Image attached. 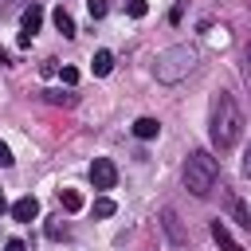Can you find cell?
Returning a JSON list of instances; mask_svg holds the SVG:
<instances>
[{
	"instance_id": "cell-1",
	"label": "cell",
	"mask_w": 251,
	"mask_h": 251,
	"mask_svg": "<svg viewBox=\"0 0 251 251\" xmlns=\"http://www.w3.org/2000/svg\"><path fill=\"white\" fill-rule=\"evenodd\" d=\"M208 137H212V145L224 153V149H231L239 137H243V114H239V106H235V98L227 94V90H220L216 98H212V126H208Z\"/></svg>"
},
{
	"instance_id": "cell-10",
	"label": "cell",
	"mask_w": 251,
	"mask_h": 251,
	"mask_svg": "<svg viewBox=\"0 0 251 251\" xmlns=\"http://www.w3.org/2000/svg\"><path fill=\"white\" fill-rule=\"evenodd\" d=\"M51 20H55V27H59V35H63V39H71V35H75V20H71V12H67V8H55V16H51Z\"/></svg>"
},
{
	"instance_id": "cell-4",
	"label": "cell",
	"mask_w": 251,
	"mask_h": 251,
	"mask_svg": "<svg viewBox=\"0 0 251 251\" xmlns=\"http://www.w3.org/2000/svg\"><path fill=\"white\" fill-rule=\"evenodd\" d=\"M90 184H94L98 192L114 188V184H118V169H114V161H106V157H94V165H90Z\"/></svg>"
},
{
	"instance_id": "cell-19",
	"label": "cell",
	"mask_w": 251,
	"mask_h": 251,
	"mask_svg": "<svg viewBox=\"0 0 251 251\" xmlns=\"http://www.w3.org/2000/svg\"><path fill=\"white\" fill-rule=\"evenodd\" d=\"M12 165H16V157H12V149L0 141V169H12Z\"/></svg>"
},
{
	"instance_id": "cell-21",
	"label": "cell",
	"mask_w": 251,
	"mask_h": 251,
	"mask_svg": "<svg viewBox=\"0 0 251 251\" xmlns=\"http://www.w3.org/2000/svg\"><path fill=\"white\" fill-rule=\"evenodd\" d=\"M59 75H63V82H67V86H75V82H78V71H75V67H63Z\"/></svg>"
},
{
	"instance_id": "cell-17",
	"label": "cell",
	"mask_w": 251,
	"mask_h": 251,
	"mask_svg": "<svg viewBox=\"0 0 251 251\" xmlns=\"http://www.w3.org/2000/svg\"><path fill=\"white\" fill-rule=\"evenodd\" d=\"M106 8H110L106 0H86V12H90V20H102V16H106Z\"/></svg>"
},
{
	"instance_id": "cell-2",
	"label": "cell",
	"mask_w": 251,
	"mask_h": 251,
	"mask_svg": "<svg viewBox=\"0 0 251 251\" xmlns=\"http://www.w3.org/2000/svg\"><path fill=\"white\" fill-rule=\"evenodd\" d=\"M216 180H220V161H216L208 149L188 153V161H184V188L204 200V196L216 188Z\"/></svg>"
},
{
	"instance_id": "cell-18",
	"label": "cell",
	"mask_w": 251,
	"mask_h": 251,
	"mask_svg": "<svg viewBox=\"0 0 251 251\" xmlns=\"http://www.w3.org/2000/svg\"><path fill=\"white\" fill-rule=\"evenodd\" d=\"M126 12H129L133 20H141V16L149 12V4H145V0H126Z\"/></svg>"
},
{
	"instance_id": "cell-22",
	"label": "cell",
	"mask_w": 251,
	"mask_h": 251,
	"mask_svg": "<svg viewBox=\"0 0 251 251\" xmlns=\"http://www.w3.org/2000/svg\"><path fill=\"white\" fill-rule=\"evenodd\" d=\"M180 16H184V0H176V4H173V12H169V20H173V24H180Z\"/></svg>"
},
{
	"instance_id": "cell-7",
	"label": "cell",
	"mask_w": 251,
	"mask_h": 251,
	"mask_svg": "<svg viewBox=\"0 0 251 251\" xmlns=\"http://www.w3.org/2000/svg\"><path fill=\"white\" fill-rule=\"evenodd\" d=\"M212 239L220 243V251H243V247H239V239L227 231V224H224V220H212Z\"/></svg>"
},
{
	"instance_id": "cell-8",
	"label": "cell",
	"mask_w": 251,
	"mask_h": 251,
	"mask_svg": "<svg viewBox=\"0 0 251 251\" xmlns=\"http://www.w3.org/2000/svg\"><path fill=\"white\" fill-rule=\"evenodd\" d=\"M157 133H161V122L157 118H137L133 122V137H141V141H153Z\"/></svg>"
},
{
	"instance_id": "cell-24",
	"label": "cell",
	"mask_w": 251,
	"mask_h": 251,
	"mask_svg": "<svg viewBox=\"0 0 251 251\" xmlns=\"http://www.w3.org/2000/svg\"><path fill=\"white\" fill-rule=\"evenodd\" d=\"M243 176H247V180H251V145H247V149H243Z\"/></svg>"
},
{
	"instance_id": "cell-11",
	"label": "cell",
	"mask_w": 251,
	"mask_h": 251,
	"mask_svg": "<svg viewBox=\"0 0 251 251\" xmlns=\"http://www.w3.org/2000/svg\"><path fill=\"white\" fill-rule=\"evenodd\" d=\"M90 67H94V75L102 78V75H110V71H114V55H110V51H94Z\"/></svg>"
},
{
	"instance_id": "cell-5",
	"label": "cell",
	"mask_w": 251,
	"mask_h": 251,
	"mask_svg": "<svg viewBox=\"0 0 251 251\" xmlns=\"http://www.w3.org/2000/svg\"><path fill=\"white\" fill-rule=\"evenodd\" d=\"M161 227H165V235H169L173 247H188V227L180 224V216L173 208H161Z\"/></svg>"
},
{
	"instance_id": "cell-13",
	"label": "cell",
	"mask_w": 251,
	"mask_h": 251,
	"mask_svg": "<svg viewBox=\"0 0 251 251\" xmlns=\"http://www.w3.org/2000/svg\"><path fill=\"white\" fill-rule=\"evenodd\" d=\"M59 204H63L67 212H78V208H82V196H78L75 188H59Z\"/></svg>"
},
{
	"instance_id": "cell-20",
	"label": "cell",
	"mask_w": 251,
	"mask_h": 251,
	"mask_svg": "<svg viewBox=\"0 0 251 251\" xmlns=\"http://www.w3.org/2000/svg\"><path fill=\"white\" fill-rule=\"evenodd\" d=\"M243 78H247V86H251V39H247V47H243Z\"/></svg>"
},
{
	"instance_id": "cell-3",
	"label": "cell",
	"mask_w": 251,
	"mask_h": 251,
	"mask_svg": "<svg viewBox=\"0 0 251 251\" xmlns=\"http://www.w3.org/2000/svg\"><path fill=\"white\" fill-rule=\"evenodd\" d=\"M196 71V47H188V43H176V47H165L161 55H157V63H153V75H157V82H180V78H188Z\"/></svg>"
},
{
	"instance_id": "cell-25",
	"label": "cell",
	"mask_w": 251,
	"mask_h": 251,
	"mask_svg": "<svg viewBox=\"0 0 251 251\" xmlns=\"http://www.w3.org/2000/svg\"><path fill=\"white\" fill-rule=\"evenodd\" d=\"M8 208H12V204H8V200H4V196H0V216H4V212H8Z\"/></svg>"
},
{
	"instance_id": "cell-14",
	"label": "cell",
	"mask_w": 251,
	"mask_h": 251,
	"mask_svg": "<svg viewBox=\"0 0 251 251\" xmlns=\"http://www.w3.org/2000/svg\"><path fill=\"white\" fill-rule=\"evenodd\" d=\"M231 212H235L239 227H251V212H247V204H243V200H235V196H231Z\"/></svg>"
},
{
	"instance_id": "cell-9",
	"label": "cell",
	"mask_w": 251,
	"mask_h": 251,
	"mask_svg": "<svg viewBox=\"0 0 251 251\" xmlns=\"http://www.w3.org/2000/svg\"><path fill=\"white\" fill-rule=\"evenodd\" d=\"M20 24H24V31H31V35H35V31H39V24H43V8H39V4H27V8H24V16H20Z\"/></svg>"
},
{
	"instance_id": "cell-15",
	"label": "cell",
	"mask_w": 251,
	"mask_h": 251,
	"mask_svg": "<svg viewBox=\"0 0 251 251\" xmlns=\"http://www.w3.org/2000/svg\"><path fill=\"white\" fill-rule=\"evenodd\" d=\"M114 212H118V204H114V200H106V196H102V200H94V216H98V220H106V216H114Z\"/></svg>"
},
{
	"instance_id": "cell-16",
	"label": "cell",
	"mask_w": 251,
	"mask_h": 251,
	"mask_svg": "<svg viewBox=\"0 0 251 251\" xmlns=\"http://www.w3.org/2000/svg\"><path fill=\"white\" fill-rule=\"evenodd\" d=\"M43 231H47V239H67V224L63 220H47Z\"/></svg>"
},
{
	"instance_id": "cell-6",
	"label": "cell",
	"mask_w": 251,
	"mask_h": 251,
	"mask_svg": "<svg viewBox=\"0 0 251 251\" xmlns=\"http://www.w3.org/2000/svg\"><path fill=\"white\" fill-rule=\"evenodd\" d=\"M8 212H12V220H20V224H31V220L39 216V200H35V196H20V200H16Z\"/></svg>"
},
{
	"instance_id": "cell-12",
	"label": "cell",
	"mask_w": 251,
	"mask_h": 251,
	"mask_svg": "<svg viewBox=\"0 0 251 251\" xmlns=\"http://www.w3.org/2000/svg\"><path fill=\"white\" fill-rule=\"evenodd\" d=\"M43 98H47L51 106H75V102H78L71 90H43Z\"/></svg>"
},
{
	"instance_id": "cell-23",
	"label": "cell",
	"mask_w": 251,
	"mask_h": 251,
	"mask_svg": "<svg viewBox=\"0 0 251 251\" xmlns=\"http://www.w3.org/2000/svg\"><path fill=\"white\" fill-rule=\"evenodd\" d=\"M4 251H27L24 239H4Z\"/></svg>"
}]
</instances>
